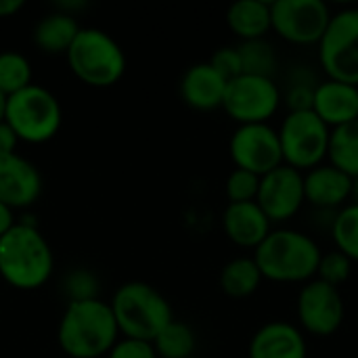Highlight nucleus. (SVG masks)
I'll return each instance as SVG.
<instances>
[{
  "label": "nucleus",
  "mask_w": 358,
  "mask_h": 358,
  "mask_svg": "<svg viewBox=\"0 0 358 358\" xmlns=\"http://www.w3.org/2000/svg\"><path fill=\"white\" fill-rule=\"evenodd\" d=\"M218 281H220V289L229 298L243 300V298H250L252 294L258 292L264 277H262L258 264L254 262V258L241 256V258H235L222 266Z\"/></svg>",
  "instance_id": "obj_22"
},
{
  "label": "nucleus",
  "mask_w": 358,
  "mask_h": 358,
  "mask_svg": "<svg viewBox=\"0 0 358 358\" xmlns=\"http://www.w3.org/2000/svg\"><path fill=\"white\" fill-rule=\"evenodd\" d=\"M317 46L327 80L358 86V6L334 13Z\"/></svg>",
  "instance_id": "obj_7"
},
{
  "label": "nucleus",
  "mask_w": 358,
  "mask_h": 358,
  "mask_svg": "<svg viewBox=\"0 0 358 358\" xmlns=\"http://www.w3.org/2000/svg\"><path fill=\"white\" fill-rule=\"evenodd\" d=\"M304 197L319 210H342L352 199V178L325 162L304 174Z\"/></svg>",
  "instance_id": "obj_17"
},
{
  "label": "nucleus",
  "mask_w": 358,
  "mask_h": 358,
  "mask_svg": "<svg viewBox=\"0 0 358 358\" xmlns=\"http://www.w3.org/2000/svg\"><path fill=\"white\" fill-rule=\"evenodd\" d=\"M31 82V65L25 55L17 50H2L0 52V92L10 96Z\"/></svg>",
  "instance_id": "obj_25"
},
{
  "label": "nucleus",
  "mask_w": 358,
  "mask_h": 358,
  "mask_svg": "<svg viewBox=\"0 0 358 358\" xmlns=\"http://www.w3.org/2000/svg\"><path fill=\"white\" fill-rule=\"evenodd\" d=\"M352 264L355 262L350 258H346L342 252H338V250L327 252V254L321 256V262H319V268H317V279L340 289L350 279Z\"/></svg>",
  "instance_id": "obj_28"
},
{
  "label": "nucleus",
  "mask_w": 358,
  "mask_h": 358,
  "mask_svg": "<svg viewBox=\"0 0 358 358\" xmlns=\"http://www.w3.org/2000/svg\"><path fill=\"white\" fill-rule=\"evenodd\" d=\"M321 256L323 252L310 235L294 229H273L252 258L268 281L308 283L317 279Z\"/></svg>",
  "instance_id": "obj_2"
},
{
  "label": "nucleus",
  "mask_w": 358,
  "mask_h": 358,
  "mask_svg": "<svg viewBox=\"0 0 358 358\" xmlns=\"http://www.w3.org/2000/svg\"><path fill=\"white\" fill-rule=\"evenodd\" d=\"M42 193L38 168L19 153L0 157V203L10 210L29 208Z\"/></svg>",
  "instance_id": "obj_14"
},
{
  "label": "nucleus",
  "mask_w": 358,
  "mask_h": 358,
  "mask_svg": "<svg viewBox=\"0 0 358 358\" xmlns=\"http://www.w3.org/2000/svg\"><path fill=\"white\" fill-rule=\"evenodd\" d=\"M281 101V90L273 78L243 73L227 82L222 109L239 126L268 124V120L279 111Z\"/></svg>",
  "instance_id": "obj_9"
},
{
  "label": "nucleus",
  "mask_w": 358,
  "mask_h": 358,
  "mask_svg": "<svg viewBox=\"0 0 358 358\" xmlns=\"http://www.w3.org/2000/svg\"><path fill=\"white\" fill-rule=\"evenodd\" d=\"M15 227V220H13V210L4 203H0V237L4 233H8L10 229Z\"/></svg>",
  "instance_id": "obj_35"
},
{
  "label": "nucleus",
  "mask_w": 358,
  "mask_h": 358,
  "mask_svg": "<svg viewBox=\"0 0 358 358\" xmlns=\"http://www.w3.org/2000/svg\"><path fill=\"white\" fill-rule=\"evenodd\" d=\"M331 10L323 0H277L271 2V21L279 38L289 44L310 46L319 44L329 21Z\"/></svg>",
  "instance_id": "obj_10"
},
{
  "label": "nucleus",
  "mask_w": 358,
  "mask_h": 358,
  "mask_svg": "<svg viewBox=\"0 0 358 358\" xmlns=\"http://www.w3.org/2000/svg\"><path fill=\"white\" fill-rule=\"evenodd\" d=\"M25 6L23 0H0V17H13L15 13H19Z\"/></svg>",
  "instance_id": "obj_36"
},
{
  "label": "nucleus",
  "mask_w": 358,
  "mask_h": 358,
  "mask_svg": "<svg viewBox=\"0 0 358 358\" xmlns=\"http://www.w3.org/2000/svg\"><path fill=\"white\" fill-rule=\"evenodd\" d=\"M229 153L235 168L248 170L260 178L283 166L279 132L271 124L237 126L229 141Z\"/></svg>",
  "instance_id": "obj_12"
},
{
  "label": "nucleus",
  "mask_w": 358,
  "mask_h": 358,
  "mask_svg": "<svg viewBox=\"0 0 358 358\" xmlns=\"http://www.w3.org/2000/svg\"><path fill=\"white\" fill-rule=\"evenodd\" d=\"M227 80L210 63L191 65L180 80L182 101L197 111H214L222 107Z\"/></svg>",
  "instance_id": "obj_19"
},
{
  "label": "nucleus",
  "mask_w": 358,
  "mask_h": 358,
  "mask_svg": "<svg viewBox=\"0 0 358 358\" xmlns=\"http://www.w3.org/2000/svg\"><path fill=\"white\" fill-rule=\"evenodd\" d=\"M78 31H80V25H78L73 15L63 13V10H55L36 23L31 38L42 52L59 55V52L69 50Z\"/></svg>",
  "instance_id": "obj_21"
},
{
  "label": "nucleus",
  "mask_w": 358,
  "mask_h": 358,
  "mask_svg": "<svg viewBox=\"0 0 358 358\" xmlns=\"http://www.w3.org/2000/svg\"><path fill=\"white\" fill-rule=\"evenodd\" d=\"M258 189H260V176H256L248 170H239V168H235L227 176V182H224V193H227L229 203L256 201Z\"/></svg>",
  "instance_id": "obj_29"
},
{
  "label": "nucleus",
  "mask_w": 358,
  "mask_h": 358,
  "mask_svg": "<svg viewBox=\"0 0 358 358\" xmlns=\"http://www.w3.org/2000/svg\"><path fill=\"white\" fill-rule=\"evenodd\" d=\"M4 107H6V96L0 92V122L4 120Z\"/></svg>",
  "instance_id": "obj_38"
},
{
  "label": "nucleus",
  "mask_w": 358,
  "mask_h": 358,
  "mask_svg": "<svg viewBox=\"0 0 358 358\" xmlns=\"http://www.w3.org/2000/svg\"><path fill=\"white\" fill-rule=\"evenodd\" d=\"M55 268L46 237L27 222H17L0 237V277L15 289L31 292L42 287Z\"/></svg>",
  "instance_id": "obj_3"
},
{
  "label": "nucleus",
  "mask_w": 358,
  "mask_h": 358,
  "mask_svg": "<svg viewBox=\"0 0 358 358\" xmlns=\"http://www.w3.org/2000/svg\"><path fill=\"white\" fill-rule=\"evenodd\" d=\"M277 132L285 166L304 174L327 162L331 130L313 111L287 113Z\"/></svg>",
  "instance_id": "obj_8"
},
{
  "label": "nucleus",
  "mask_w": 358,
  "mask_h": 358,
  "mask_svg": "<svg viewBox=\"0 0 358 358\" xmlns=\"http://www.w3.org/2000/svg\"><path fill=\"white\" fill-rule=\"evenodd\" d=\"M216 71L218 76H222L227 82L243 76V65H241V55H239V48L237 46H222L218 50H214V55L210 57L208 61Z\"/></svg>",
  "instance_id": "obj_31"
},
{
  "label": "nucleus",
  "mask_w": 358,
  "mask_h": 358,
  "mask_svg": "<svg viewBox=\"0 0 358 358\" xmlns=\"http://www.w3.org/2000/svg\"><path fill=\"white\" fill-rule=\"evenodd\" d=\"M319 82L313 80V76H294L292 84L287 86L285 92V105L289 113L298 111H313V101H315V88Z\"/></svg>",
  "instance_id": "obj_30"
},
{
  "label": "nucleus",
  "mask_w": 358,
  "mask_h": 358,
  "mask_svg": "<svg viewBox=\"0 0 358 358\" xmlns=\"http://www.w3.org/2000/svg\"><path fill=\"white\" fill-rule=\"evenodd\" d=\"M296 313L302 334L306 331L313 338H331L340 331L344 323L346 306L338 287L313 279L302 285L296 302Z\"/></svg>",
  "instance_id": "obj_11"
},
{
  "label": "nucleus",
  "mask_w": 358,
  "mask_h": 358,
  "mask_svg": "<svg viewBox=\"0 0 358 358\" xmlns=\"http://www.w3.org/2000/svg\"><path fill=\"white\" fill-rule=\"evenodd\" d=\"M237 48L241 55L243 73L260 76V78H273V73L277 71V55L266 40L241 42Z\"/></svg>",
  "instance_id": "obj_27"
},
{
  "label": "nucleus",
  "mask_w": 358,
  "mask_h": 358,
  "mask_svg": "<svg viewBox=\"0 0 358 358\" xmlns=\"http://www.w3.org/2000/svg\"><path fill=\"white\" fill-rule=\"evenodd\" d=\"M357 321H358V313H357Z\"/></svg>",
  "instance_id": "obj_39"
},
{
  "label": "nucleus",
  "mask_w": 358,
  "mask_h": 358,
  "mask_svg": "<svg viewBox=\"0 0 358 358\" xmlns=\"http://www.w3.org/2000/svg\"><path fill=\"white\" fill-rule=\"evenodd\" d=\"M327 164L348 174L350 178L358 176V120L338 126L329 134Z\"/></svg>",
  "instance_id": "obj_23"
},
{
  "label": "nucleus",
  "mask_w": 358,
  "mask_h": 358,
  "mask_svg": "<svg viewBox=\"0 0 358 358\" xmlns=\"http://www.w3.org/2000/svg\"><path fill=\"white\" fill-rule=\"evenodd\" d=\"M331 235L336 250L352 262H358V203H346L338 210L331 222Z\"/></svg>",
  "instance_id": "obj_26"
},
{
  "label": "nucleus",
  "mask_w": 358,
  "mask_h": 358,
  "mask_svg": "<svg viewBox=\"0 0 358 358\" xmlns=\"http://www.w3.org/2000/svg\"><path fill=\"white\" fill-rule=\"evenodd\" d=\"M191 358H197V357H191Z\"/></svg>",
  "instance_id": "obj_40"
},
{
  "label": "nucleus",
  "mask_w": 358,
  "mask_h": 358,
  "mask_svg": "<svg viewBox=\"0 0 358 358\" xmlns=\"http://www.w3.org/2000/svg\"><path fill=\"white\" fill-rule=\"evenodd\" d=\"M122 338L153 342L174 319L168 300L149 283L128 281L120 285L109 302Z\"/></svg>",
  "instance_id": "obj_4"
},
{
  "label": "nucleus",
  "mask_w": 358,
  "mask_h": 358,
  "mask_svg": "<svg viewBox=\"0 0 358 358\" xmlns=\"http://www.w3.org/2000/svg\"><path fill=\"white\" fill-rule=\"evenodd\" d=\"M117 336L111 306L99 298L69 302L57 329L59 346L69 358L107 357Z\"/></svg>",
  "instance_id": "obj_1"
},
{
  "label": "nucleus",
  "mask_w": 358,
  "mask_h": 358,
  "mask_svg": "<svg viewBox=\"0 0 358 358\" xmlns=\"http://www.w3.org/2000/svg\"><path fill=\"white\" fill-rule=\"evenodd\" d=\"M313 113L329 128H338L358 120V86L323 80L315 88Z\"/></svg>",
  "instance_id": "obj_16"
},
{
  "label": "nucleus",
  "mask_w": 358,
  "mask_h": 358,
  "mask_svg": "<svg viewBox=\"0 0 358 358\" xmlns=\"http://www.w3.org/2000/svg\"><path fill=\"white\" fill-rule=\"evenodd\" d=\"M63 111L59 99L40 84H29L27 88L6 96L4 122L13 128L23 143H46L55 138L61 128Z\"/></svg>",
  "instance_id": "obj_6"
},
{
  "label": "nucleus",
  "mask_w": 358,
  "mask_h": 358,
  "mask_svg": "<svg viewBox=\"0 0 358 358\" xmlns=\"http://www.w3.org/2000/svg\"><path fill=\"white\" fill-rule=\"evenodd\" d=\"M107 358H157V355H155V348L151 342L122 338L109 350Z\"/></svg>",
  "instance_id": "obj_32"
},
{
  "label": "nucleus",
  "mask_w": 358,
  "mask_h": 358,
  "mask_svg": "<svg viewBox=\"0 0 358 358\" xmlns=\"http://www.w3.org/2000/svg\"><path fill=\"white\" fill-rule=\"evenodd\" d=\"M151 344L157 358H191L195 357L197 340L187 323L172 319Z\"/></svg>",
  "instance_id": "obj_24"
},
{
  "label": "nucleus",
  "mask_w": 358,
  "mask_h": 358,
  "mask_svg": "<svg viewBox=\"0 0 358 358\" xmlns=\"http://www.w3.org/2000/svg\"><path fill=\"white\" fill-rule=\"evenodd\" d=\"M352 203H358V176L352 178Z\"/></svg>",
  "instance_id": "obj_37"
},
{
  "label": "nucleus",
  "mask_w": 358,
  "mask_h": 358,
  "mask_svg": "<svg viewBox=\"0 0 358 358\" xmlns=\"http://www.w3.org/2000/svg\"><path fill=\"white\" fill-rule=\"evenodd\" d=\"M69 302H78V300H92L94 296V279L88 273H73L69 277Z\"/></svg>",
  "instance_id": "obj_33"
},
{
  "label": "nucleus",
  "mask_w": 358,
  "mask_h": 358,
  "mask_svg": "<svg viewBox=\"0 0 358 358\" xmlns=\"http://www.w3.org/2000/svg\"><path fill=\"white\" fill-rule=\"evenodd\" d=\"M224 235L239 248L256 250L273 231L271 220L256 201L229 203L222 214Z\"/></svg>",
  "instance_id": "obj_18"
},
{
  "label": "nucleus",
  "mask_w": 358,
  "mask_h": 358,
  "mask_svg": "<svg viewBox=\"0 0 358 358\" xmlns=\"http://www.w3.org/2000/svg\"><path fill=\"white\" fill-rule=\"evenodd\" d=\"M304 201L306 197L302 172L283 164L260 178L256 203L266 214L271 224H283L292 220L302 210Z\"/></svg>",
  "instance_id": "obj_13"
},
{
  "label": "nucleus",
  "mask_w": 358,
  "mask_h": 358,
  "mask_svg": "<svg viewBox=\"0 0 358 358\" xmlns=\"http://www.w3.org/2000/svg\"><path fill=\"white\" fill-rule=\"evenodd\" d=\"M65 55L73 76L92 88H109L117 84L126 71L122 46L111 34L99 27H80Z\"/></svg>",
  "instance_id": "obj_5"
},
{
  "label": "nucleus",
  "mask_w": 358,
  "mask_h": 358,
  "mask_svg": "<svg viewBox=\"0 0 358 358\" xmlns=\"http://www.w3.org/2000/svg\"><path fill=\"white\" fill-rule=\"evenodd\" d=\"M248 358H308L306 336L287 321H271L252 336Z\"/></svg>",
  "instance_id": "obj_15"
},
{
  "label": "nucleus",
  "mask_w": 358,
  "mask_h": 358,
  "mask_svg": "<svg viewBox=\"0 0 358 358\" xmlns=\"http://www.w3.org/2000/svg\"><path fill=\"white\" fill-rule=\"evenodd\" d=\"M227 25L237 38H241V42L264 40V36L273 29L271 2H262V0L233 2L227 10Z\"/></svg>",
  "instance_id": "obj_20"
},
{
  "label": "nucleus",
  "mask_w": 358,
  "mask_h": 358,
  "mask_svg": "<svg viewBox=\"0 0 358 358\" xmlns=\"http://www.w3.org/2000/svg\"><path fill=\"white\" fill-rule=\"evenodd\" d=\"M17 143H19L17 134L13 132V128H10L8 124L2 120V122H0V157L17 153V151H15V149H17Z\"/></svg>",
  "instance_id": "obj_34"
}]
</instances>
